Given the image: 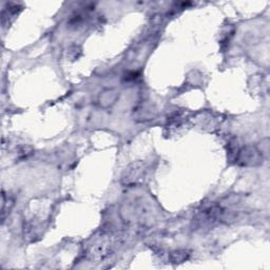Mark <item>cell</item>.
<instances>
[{"instance_id": "1", "label": "cell", "mask_w": 270, "mask_h": 270, "mask_svg": "<svg viewBox=\"0 0 270 270\" xmlns=\"http://www.w3.org/2000/svg\"><path fill=\"white\" fill-rule=\"evenodd\" d=\"M263 156L258 148L246 146L239 150L236 155V162L242 166H257L263 162Z\"/></svg>"}, {"instance_id": "2", "label": "cell", "mask_w": 270, "mask_h": 270, "mask_svg": "<svg viewBox=\"0 0 270 270\" xmlns=\"http://www.w3.org/2000/svg\"><path fill=\"white\" fill-rule=\"evenodd\" d=\"M145 172V164L138 162L136 164H132L127 169L125 175L123 176V182L126 184H134L141 179V176Z\"/></svg>"}, {"instance_id": "3", "label": "cell", "mask_w": 270, "mask_h": 270, "mask_svg": "<svg viewBox=\"0 0 270 270\" xmlns=\"http://www.w3.org/2000/svg\"><path fill=\"white\" fill-rule=\"evenodd\" d=\"M118 96H120V93L114 89L105 90L99 96V104L101 107L109 108L115 104Z\"/></svg>"}, {"instance_id": "4", "label": "cell", "mask_w": 270, "mask_h": 270, "mask_svg": "<svg viewBox=\"0 0 270 270\" xmlns=\"http://www.w3.org/2000/svg\"><path fill=\"white\" fill-rule=\"evenodd\" d=\"M190 258V252L186 249H179L174 250L170 253L169 259H170L171 263L173 264H181L187 261Z\"/></svg>"}]
</instances>
